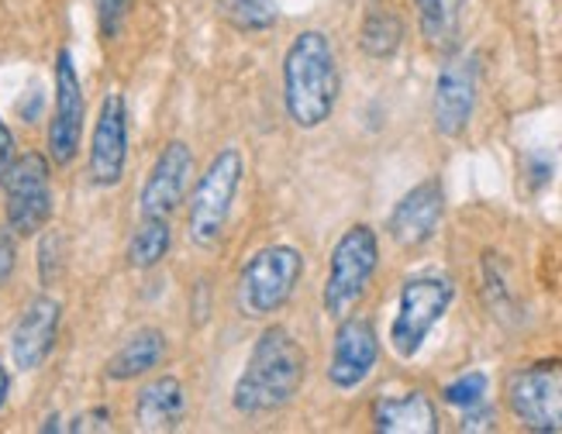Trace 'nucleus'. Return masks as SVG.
<instances>
[{
    "label": "nucleus",
    "instance_id": "f257e3e1",
    "mask_svg": "<svg viewBox=\"0 0 562 434\" xmlns=\"http://www.w3.org/2000/svg\"><path fill=\"white\" fill-rule=\"evenodd\" d=\"M307 379V352L283 324H266L235 379L232 407L241 418H266L297 400Z\"/></svg>",
    "mask_w": 562,
    "mask_h": 434
},
{
    "label": "nucleus",
    "instance_id": "f03ea898",
    "mask_svg": "<svg viewBox=\"0 0 562 434\" xmlns=\"http://www.w3.org/2000/svg\"><path fill=\"white\" fill-rule=\"evenodd\" d=\"M341 93V69L328 32L304 28L283 53V111L293 128L314 132L331 121Z\"/></svg>",
    "mask_w": 562,
    "mask_h": 434
},
{
    "label": "nucleus",
    "instance_id": "7ed1b4c3",
    "mask_svg": "<svg viewBox=\"0 0 562 434\" xmlns=\"http://www.w3.org/2000/svg\"><path fill=\"white\" fill-rule=\"evenodd\" d=\"M241 176H246L241 149L225 145V149H217L211 156L207 169L193 183L187 201V235L198 249H214L225 238Z\"/></svg>",
    "mask_w": 562,
    "mask_h": 434
},
{
    "label": "nucleus",
    "instance_id": "20e7f679",
    "mask_svg": "<svg viewBox=\"0 0 562 434\" xmlns=\"http://www.w3.org/2000/svg\"><path fill=\"white\" fill-rule=\"evenodd\" d=\"M301 276H304L301 249L286 245V241L262 245L238 270L235 279L238 310L252 321H266L270 313H280L293 300V294H297Z\"/></svg>",
    "mask_w": 562,
    "mask_h": 434
},
{
    "label": "nucleus",
    "instance_id": "39448f33",
    "mask_svg": "<svg viewBox=\"0 0 562 434\" xmlns=\"http://www.w3.org/2000/svg\"><path fill=\"white\" fill-rule=\"evenodd\" d=\"M380 270V235L370 225H352L338 235L328 255V276L322 289V304L331 321L356 313L373 276Z\"/></svg>",
    "mask_w": 562,
    "mask_h": 434
},
{
    "label": "nucleus",
    "instance_id": "423d86ee",
    "mask_svg": "<svg viewBox=\"0 0 562 434\" xmlns=\"http://www.w3.org/2000/svg\"><path fill=\"white\" fill-rule=\"evenodd\" d=\"M456 300V286L446 276H411L401 286L397 297V318L390 324V349L397 358H414L428 334L446 318Z\"/></svg>",
    "mask_w": 562,
    "mask_h": 434
},
{
    "label": "nucleus",
    "instance_id": "0eeeda50",
    "mask_svg": "<svg viewBox=\"0 0 562 434\" xmlns=\"http://www.w3.org/2000/svg\"><path fill=\"white\" fill-rule=\"evenodd\" d=\"M4 221L14 238H35L53 221V162L42 152L14 159L4 180Z\"/></svg>",
    "mask_w": 562,
    "mask_h": 434
},
{
    "label": "nucleus",
    "instance_id": "6e6552de",
    "mask_svg": "<svg viewBox=\"0 0 562 434\" xmlns=\"http://www.w3.org/2000/svg\"><path fill=\"white\" fill-rule=\"evenodd\" d=\"M507 410L521 427L539 434L562 431V358H542L507 376Z\"/></svg>",
    "mask_w": 562,
    "mask_h": 434
},
{
    "label": "nucleus",
    "instance_id": "1a4fd4ad",
    "mask_svg": "<svg viewBox=\"0 0 562 434\" xmlns=\"http://www.w3.org/2000/svg\"><path fill=\"white\" fill-rule=\"evenodd\" d=\"M480 72L483 69L476 53H452L438 69L431 93V125L442 138L467 135L480 101Z\"/></svg>",
    "mask_w": 562,
    "mask_h": 434
},
{
    "label": "nucleus",
    "instance_id": "9d476101",
    "mask_svg": "<svg viewBox=\"0 0 562 434\" xmlns=\"http://www.w3.org/2000/svg\"><path fill=\"white\" fill-rule=\"evenodd\" d=\"M83 125H87V101L83 83L77 72V59L69 48L56 53V101H53V121H48V162L66 169L80 156L83 145Z\"/></svg>",
    "mask_w": 562,
    "mask_h": 434
},
{
    "label": "nucleus",
    "instance_id": "9b49d317",
    "mask_svg": "<svg viewBox=\"0 0 562 434\" xmlns=\"http://www.w3.org/2000/svg\"><path fill=\"white\" fill-rule=\"evenodd\" d=\"M125 169H128V104L125 93L111 90L104 93L101 111H97L93 121L87 176L93 186L111 190L125 180Z\"/></svg>",
    "mask_w": 562,
    "mask_h": 434
},
{
    "label": "nucleus",
    "instance_id": "f8f14e48",
    "mask_svg": "<svg viewBox=\"0 0 562 434\" xmlns=\"http://www.w3.org/2000/svg\"><path fill=\"white\" fill-rule=\"evenodd\" d=\"M335 338H331V358H328V382L338 393H352L373 376L380 362V334L370 318H349L335 321Z\"/></svg>",
    "mask_w": 562,
    "mask_h": 434
},
{
    "label": "nucleus",
    "instance_id": "ddd939ff",
    "mask_svg": "<svg viewBox=\"0 0 562 434\" xmlns=\"http://www.w3.org/2000/svg\"><path fill=\"white\" fill-rule=\"evenodd\" d=\"M193 180V152L183 138L162 145L149 176L138 190V217H173L180 204H187V190Z\"/></svg>",
    "mask_w": 562,
    "mask_h": 434
},
{
    "label": "nucleus",
    "instance_id": "4468645a",
    "mask_svg": "<svg viewBox=\"0 0 562 434\" xmlns=\"http://www.w3.org/2000/svg\"><path fill=\"white\" fill-rule=\"evenodd\" d=\"M63 324V304L48 294H38L24 304L21 318L11 328V362L18 373H35L53 355Z\"/></svg>",
    "mask_w": 562,
    "mask_h": 434
},
{
    "label": "nucleus",
    "instance_id": "2eb2a0df",
    "mask_svg": "<svg viewBox=\"0 0 562 434\" xmlns=\"http://www.w3.org/2000/svg\"><path fill=\"white\" fill-rule=\"evenodd\" d=\"M446 217V190L442 180H422L397 201V207L386 217V231L401 249H422L435 238L438 225Z\"/></svg>",
    "mask_w": 562,
    "mask_h": 434
},
{
    "label": "nucleus",
    "instance_id": "dca6fc26",
    "mask_svg": "<svg viewBox=\"0 0 562 434\" xmlns=\"http://www.w3.org/2000/svg\"><path fill=\"white\" fill-rule=\"evenodd\" d=\"M187 418V390L177 376H156L135 397V427L145 434L177 431Z\"/></svg>",
    "mask_w": 562,
    "mask_h": 434
},
{
    "label": "nucleus",
    "instance_id": "f3484780",
    "mask_svg": "<svg viewBox=\"0 0 562 434\" xmlns=\"http://www.w3.org/2000/svg\"><path fill=\"white\" fill-rule=\"evenodd\" d=\"M169 355V342H166V331L159 328H138L132 331L125 342L117 345V352L108 358L104 376L111 382H132L156 373Z\"/></svg>",
    "mask_w": 562,
    "mask_h": 434
},
{
    "label": "nucleus",
    "instance_id": "a211bd4d",
    "mask_svg": "<svg viewBox=\"0 0 562 434\" xmlns=\"http://www.w3.org/2000/svg\"><path fill=\"white\" fill-rule=\"evenodd\" d=\"M373 427L383 434H435L438 410L425 390H411L401 397H380L373 403Z\"/></svg>",
    "mask_w": 562,
    "mask_h": 434
},
{
    "label": "nucleus",
    "instance_id": "6ab92c4d",
    "mask_svg": "<svg viewBox=\"0 0 562 434\" xmlns=\"http://www.w3.org/2000/svg\"><path fill=\"white\" fill-rule=\"evenodd\" d=\"M404 42V21L383 0H373L359 24V48L370 59H390Z\"/></svg>",
    "mask_w": 562,
    "mask_h": 434
},
{
    "label": "nucleus",
    "instance_id": "aec40b11",
    "mask_svg": "<svg viewBox=\"0 0 562 434\" xmlns=\"http://www.w3.org/2000/svg\"><path fill=\"white\" fill-rule=\"evenodd\" d=\"M414 11H418L422 38L431 48H452L456 45L467 0H414Z\"/></svg>",
    "mask_w": 562,
    "mask_h": 434
},
{
    "label": "nucleus",
    "instance_id": "412c9836",
    "mask_svg": "<svg viewBox=\"0 0 562 434\" xmlns=\"http://www.w3.org/2000/svg\"><path fill=\"white\" fill-rule=\"evenodd\" d=\"M173 249V228H169L166 217H142L138 228L128 238L125 259L132 270H156V265Z\"/></svg>",
    "mask_w": 562,
    "mask_h": 434
},
{
    "label": "nucleus",
    "instance_id": "4be33fe9",
    "mask_svg": "<svg viewBox=\"0 0 562 434\" xmlns=\"http://www.w3.org/2000/svg\"><path fill=\"white\" fill-rule=\"evenodd\" d=\"M222 14L235 32H246V35L270 32L280 21L277 0H222Z\"/></svg>",
    "mask_w": 562,
    "mask_h": 434
},
{
    "label": "nucleus",
    "instance_id": "5701e85b",
    "mask_svg": "<svg viewBox=\"0 0 562 434\" xmlns=\"http://www.w3.org/2000/svg\"><path fill=\"white\" fill-rule=\"evenodd\" d=\"M486 390H491V379H486V373L473 369V373H462L452 382H446L442 400L456 410H470V407H480L486 400Z\"/></svg>",
    "mask_w": 562,
    "mask_h": 434
},
{
    "label": "nucleus",
    "instance_id": "b1692460",
    "mask_svg": "<svg viewBox=\"0 0 562 434\" xmlns=\"http://www.w3.org/2000/svg\"><path fill=\"white\" fill-rule=\"evenodd\" d=\"M63 255H66L63 235L53 231V228H45L42 238H38V279H42V286H53L63 276V270H66Z\"/></svg>",
    "mask_w": 562,
    "mask_h": 434
},
{
    "label": "nucleus",
    "instance_id": "393cba45",
    "mask_svg": "<svg viewBox=\"0 0 562 434\" xmlns=\"http://www.w3.org/2000/svg\"><path fill=\"white\" fill-rule=\"evenodd\" d=\"M135 4H138V0H93L97 28H101V35H104V38H117L121 28L128 24Z\"/></svg>",
    "mask_w": 562,
    "mask_h": 434
},
{
    "label": "nucleus",
    "instance_id": "a878e982",
    "mask_svg": "<svg viewBox=\"0 0 562 434\" xmlns=\"http://www.w3.org/2000/svg\"><path fill=\"white\" fill-rule=\"evenodd\" d=\"M18 270V245H14V235L11 231H0V289L11 283Z\"/></svg>",
    "mask_w": 562,
    "mask_h": 434
},
{
    "label": "nucleus",
    "instance_id": "bb28decb",
    "mask_svg": "<svg viewBox=\"0 0 562 434\" xmlns=\"http://www.w3.org/2000/svg\"><path fill=\"white\" fill-rule=\"evenodd\" d=\"M66 431H111V410L93 407V410H87V414L72 418Z\"/></svg>",
    "mask_w": 562,
    "mask_h": 434
},
{
    "label": "nucleus",
    "instance_id": "cd10ccee",
    "mask_svg": "<svg viewBox=\"0 0 562 434\" xmlns=\"http://www.w3.org/2000/svg\"><path fill=\"white\" fill-rule=\"evenodd\" d=\"M462 431H494V407L491 403H480V407H470L462 410Z\"/></svg>",
    "mask_w": 562,
    "mask_h": 434
},
{
    "label": "nucleus",
    "instance_id": "c85d7f7f",
    "mask_svg": "<svg viewBox=\"0 0 562 434\" xmlns=\"http://www.w3.org/2000/svg\"><path fill=\"white\" fill-rule=\"evenodd\" d=\"M14 159H18L14 135H11V128L4 125V117H0V186H4V180H8V173H11Z\"/></svg>",
    "mask_w": 562,
    "mask_h": 434
},
{
    "label": "nucleus",
    "instance_id": "c756f323",
    "mask_svg": "<svg viewBox=\"0 0 562 434\" xmlns=\"http://www.w3.org/2000/svg\"><path fill=\"white\" fill-rule=\"evenodd\" d=\"M8 397H11V373H8L4 362H0V410H4Z\"/></svg>",
    "mask_w": 562,
    "mask_h": 434
},
{
    "label": "nucleus",
    "instance_id": "7c9ffc66",
    "mask_svg": "<svg viewBox=\"0 0 562 434\" xmlns=\"http://www.w3.org/2000/svg\"><path fill=\"white\" fill-rule=\"evenodd\" d=\"M42 431H63V424H59V418L53 414V418H48V421L42 424Z\"/></svg>",
    "mask_w": 562,
    "mask_h": 434
}]
</instances>
